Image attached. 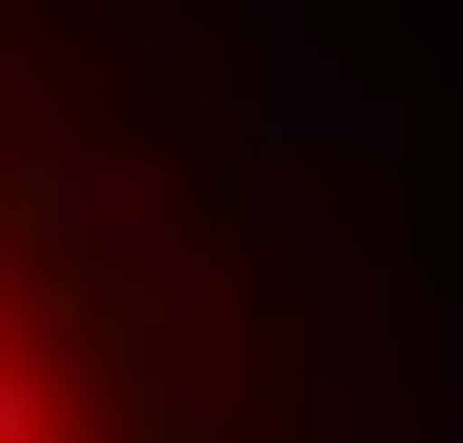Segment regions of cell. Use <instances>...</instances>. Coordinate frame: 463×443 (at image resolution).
Returning <instances> with one entry per match:
<instances>
[{
    "label": "cell",
    "instance_id": "1",
    "mask_svg": "<svg viewBox=\"0 0 463 443\" xmlns=\"http://www.w3.org/2000/svg\"><path fill=\"white\" fill-rule=\"evenodd\" d=\"M0 443H141L121 403V343L81 303V262H61V222L0 182Z\"/></svg>",
    "mask_w": 463,
    "mask_h": 443
}]
</instances>
